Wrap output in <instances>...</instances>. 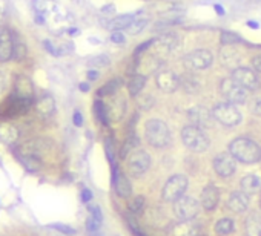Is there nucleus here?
Masks as SVG:
<instances>
[{
    "label": "nucleus",
    "instance_id": "35",
    "mask_svg": "<svg viewBox=\"0 0 261 236\" xmlns=\"http://www.w3.org/2000/svg\"><path fill=\"white\" fill-rule=\"evenodd\" d=\"M94 114L97 117L99 121H102L103 124H109V118H107V109H106V104L103 101H96L94 103Z\"/></svg>",
    "mask_w": 261,
    "mask_h": 236
},
{
    "label": "nucleus",
    "instance_id": "49",
    "mask_svg": "<svg viewBox=\"0 0 261 236\" xmlns=\"http://www.w3.org/2000/svg\"><path fill=\"white\" fill-rule=\"evenodd\" d=\"M91 199H92V192L89 190V189H83L82 190V201L88 204Z\"/></svg>",
    "mask_w": 261,
    "mask_h": 236
},
{
    "label": "nucleus",
    "instance_id": "28",
    "mask_svg": "<svg viewBox=\"0 0 261 236\" xmlns=\"http://www.w3.org/2000/svg\"><path fill=\"white\" fill-rule=\"evenodd\" d=\"M145 83H146V77L142 75V74H135L129 78V82H128V91L131 95H138L143 88H145Z\"/></svg>",
    "mask_w": 261,
    "mask_h": 236
},
{
    "label": "nucleus",
    "instance_id": "25",
    "mask_svg": "<svg viewBox=\"0 0 261 236\" xmlns=\"http://www.w3.org/2000/svg\"><path fill=\"white\" fill-rule=\"evenodd\" d=\"M198 226L192 221H180L172 227V236H198Z\"/></svg>",
    "mask_w": 261,
    "mask_h": 236
},
{
    "label": "nucleus",
    "instance_id": "1",
    "mask_svg": "<svg viewBox=\"0 0 261 236\" xmlns=\"http://www.w3.org/2000/svg\"><path fill=\"white\" fill-rule=\"evenodd\" d=\"M229 152L234 155L237 161H241L244 164H254L261 160V147L255 141L244 137L235 138L229 144Z\"/></svg>",
    "mask_w": 261,
    "mask_h": 236
},
{
    "label": "nucleus",
    "instance_id": "50",
    "mask_svg": "<svg viewBox=\"0 0 261 236\" xmlns=\"http://www.w3.org/2000/svg\"><path fill=\"white\" fill-rule=\"evenodd\" d=\"M5 88H6V77L2 71H0V94L5 91Z\"/></svg>",
    "mask_w": 261,
    "mask_h": 236
},
{
    "label": "nucleus",
    "instance_id": "60",
    "mask_svg": "<svg viewBox=\"0 0 261 236\" xmlns=\"http://www.w3.org/2000/svg\"><path fill=\"white\" fill-rule=\"evenodd\" d=\"M135 235H137V236H145V235H142L140 232H135Z\"/></svg>",
    "mask_w": 261,
    "mask_h": 236
},
{
    "label": "nucleus",
    "instance_id": "18",
    "mask_svg": "<svg viewBox=\"0 0 261 236\" xmlns=\"http://www.w3.org/2000/svg\"><path fill=\"white\" fill-rule=\"evenodd\" d=\"M220 201V190L213 184H209L203 189L202 192V198H200V204H202V207L208 212L213 210L217 207V204Z\"/></svg>",
    "mask_w": 261,
    "mask_h": 236
},
{
    "label": "nucleus",
    "instance_id": "17",
    "mask_svg": "<svg viewBox=\"0 0 261 236\" xmlns=\"http://www.w3.org/2000/svg\"><path fill=\"white\" fill-rule=\"evenodd\" d=\"M126 98L121 95H114L111 103L106 106L107 109V118L109 121H120L126 114Z\"/></svg>",
    "mask_w": 261,
    "mask_h": 236
},
{
    "label": "nucleus",
    "instance_id": "24",
    "mask_svg": "<svg viewBox=\"0 0 261 236\" xmlns=\"http://www.w3.org/2000/svg\"><path fill=\"white\" fill-rule=\"evenodd\" d=\"M241 189L244 193L248 195H255L261 192V177L255 175V174H249L243 177L241 180Z\"/></svg>",
    "mask_w": 261,
    "mask_h": 236
},
{
    "label": "nucleus",
    "instance_id": "54",
    "mask_svg": "<svg viewBox=\"0 0 261 236\" xmlns=\"http://www.w3.org/2000/svg\"><path fill=\"white\" fill-rule=\"evenodd\" d=\"M79 88H80L82 92H88V91H89V85H88V83H82Z\"/></svg>",
    "mask_w": 261,
    "mask_h": 236
},
{
    "label": "nucleus",
    "instance_id": "55",
    "mask_svg": "<svg viewBox=\"0 0 261 236\" xmlns=\"http://www.w3.org/2000/svg\"><path fill=\"white\" fill-rule=\"evenodd\" d=\"M36 22H37L39 25H43V23H45V20H43V17H42V15H40V14H37V17H36Z\"/></svg>",
    "mask_w": 261,
    "mask_h": 236
},
{
    "label": "nucleus",
    "instance_id": "59",
    "mask_svg": "<svg viewBox=\"0 0 261 236\" xmlns=\"http://www.w3.org/2000/svg\"><path fill=\"white\" fill-rule=\"evenodd\" d=\"M2 19H3V11H2V8H0V22H2Z\"/></svg>",
    "mask_w": 261,
    "mask_h": 236
},
{
    "label": "nucleus",
    "instance_id": "11",
    "mask_svg": "<svg viewBox=\"0 0 261 236\" xmlns=\"http://www.w3.org/2000/svg\"><path fill=\"white\" fill-rule=\"evenodd\" d=\"M188 117L191 120V124L197 126V128L200 129H209L212 123H213V115L210 111H208L206 107L203 106H194L192 109H189L188 111Z\"/></svg>",
    "mask_w": 261,
    "mask_h": 236
},
{
    "label": "nucleus",
    "instance_id": "26",
    "mask_svg": "<svg viewBox=\"0 0 261 236\" xmlns=\"http://www.w3.org/2000/svg\"><path fill=\"white\" fill-rule=\"evenodd\" d=\"M246 236H261V216L258 213H251L244 223Z\"/></svg>",
    "mask_w": 261,
    "mask_h": 236
},
{
    "label": "nucleus",
    "instance_id": "14",
    "mask_svg": "<svg viewBox=\"0 0 261 236\" xmlns=\"http://www.w3.org/2000/svg\"><path fill=\"white\" fill-rule=\"evenodd\" d=\"M51 141L50 140H45V138H34V140H29L26 143L20 144L19 147V153L23 155H33L40 158L42 155H45L51 149Z\"/></svg>",
    "mask_w": 261,
    "mask_h": 236
},
{
    "label": "nucleus",
    "instance_id": "62",
    "mask_svg": "<svg viewBox=\"0 0 261 236\" xmlns=\"http://www.w3.org/2000/svg\"><path fill=\"white\" fill-rule=\"evenodd\" d=\"M0 164H2V163H0Z\"/></svg>",
    "mask_w": 261,
    "mask_h": 236
},
{
    "label": "nucleus",
    "instance_id": "2",
    "mask_svg": "<svg viewBox=\"0 0 261 236\" xmlns=\"http://www.w3.org/2000/svg\"><path fill=\"white\" fill-rule=\"evenodd\" d=\"M145 135L148 143L156 149H163L171 143V132H169L167 124L157 118H152L146 123Z\"/></svg>",
    "mask_w": 261,
    "mask_h": 236
},
{
    "label": "nucleus",
    "instance_id": "20",
    "mask_svg": "<svg viewBox=\"0 0 261 236\" xmlns=\"http://www.w3.org/2000/svg\"><path fill=\"white\" fill-rule=\"evenodd\" d=\"M240 52L234 48V46H224V48L220 51V61L221 65L227 69H237L240 68Z\"/></svg>",
    "mask_w": 261,
    "mask_h": 236
},
{
    "label": "nucleus",
    "instance_id": "44",
    "mask_svg": "<svg viewBox=\"0 0 261 236\" xmlns=\"http://www.w3.org/2000/svg\"><path fill=\"white\" fill-rule=\"evenodd\" d=\"M111 40L117 45H121V43H125V34L120 33V31H112V34H111Z\"/></svg>",
    "mask_w": 261,
    "mask_h": 236
},
{
    "label": "nucleus",
    "instance_id": "46",
    "mask_svg": "<svg viewBox=\"0 0 261 236\" xmlns=\"http://www.w3.org/2000/svg\"><path fill=\"white\" fill-rule=\"evenodd\" d=\"M33 8L37 11V14H42L46 8L45 0H33Z\"/></svg>",
    "mask_w": 261,
    "mask_h": 236
},
{
    "label": "nucleus",
    "instance_id": "30",
    "mask_svg": "<svg viewBox=\"0 0 261 236\" xmlns=\"http://www.w3.org/2000/svg\"><path fill=\"white\" fill-rule=\"evenodd\" d=\"M26 51H28V49H26V43L23 42V39L14 34V48H12V58H14V60H17V61L23 60V58L26 57Z\"/></svg>",
    "mask_w": 261,
    "mask_h": 236
},
{
    "label": "nucleus",
    "instance_id": "34",
    "mask_svg": "<svg viewBox=\"0 0 261 236\" xmlns=\"http://www.w3.org/2000/svg\"><path fill=\"white\" fill-rule=\"evenodd\" d=\"M138 146V137L137 135H129V138L125 141V146L121 147V152H120V156L121 158H126L129 156Z\"/></svg>",
    "mask_w": 261,
    "mask_h": 236
},
{
    "label": "nucleus",
    "instance_id": "56",
    "mask_svg": "<svg viewBox=\"0 0 261 236\" xmlns=\"http://www.w3.org/2000/svg\"><path fill=\"white\" fill-rule=\"evenodd\" d=\"M248 26H251V28H254V29L260 28V25H258V23H255V22H252V20H249V22H248Z\"/></svg>",
    "mask_w": 261,
    "mask_h": 236
},
{
    "label": "nucleus",
    "instance_id": "9",
    "mask_svg": "<svg viewBox=\"0 0 261 236\" xmlns=\"http://www.w3.org/2000/svg\"><path fill=\"white\" fill-rule=\"evenodd\" d=\"M213 61V55L210 51L208 49H195L192 52H189L188 55H184L183 63L191 69H198L203 71L208 69Z\"/></svg>",
    "mask_w": 261,
    "mask_h": 236
},
{
    "label": "nucleus",
    "instance_id": "45",
    "mask_svg": "<svg viewBox=\"0 0 261 236\" xmlns=\"http://www.w3.org/2000/svg\"><path fill=\"white\" fill-rule=\"evenodd\" d=\"M88 209H89V212H91V216L94 218V219H97L99 223H102V212H100V209L97 207V206H88Z\"/></svg>",
    "mask_w": 261,
    "mask_h": 236
},
{
    "label": "nucleus",
    "instance_id": "41",
    "mask_svg": "<svg viewBox=\"0 0 261 236\" xmlns=\"http://www.w3.org/2000/svg\"><path fill=\"white\" fill-rule=\"evenodd\" d=\"M48 227L54 229V230H58V232L65 233V235H75V230L71 229L69 226H65V224H50Z\"/></svg>",
    "mask_w": 261,
    "mask_h": 236
},
{
    "label": "nucleus",
    "instance_id": "58",
    "mask_svg": "<svg viewBox=\"0 0 261 236\" xmlns=\"http://www.w3.org/2000/svg\"><path fill=\"white\" fill-rule=\"evenodd\" d=\"M89 42H91V43H100V40H97V39H92V37L89 39Z\"/></svg>",
    "mask_w": 261,
    "mask_h": 236
},
{
    "label": "nucleus",
    "instance_id": "37",
    "mask_svg": "<svg viewBox=\"0 0 261 236\" xmlns=\"http://www.w3.org/2000/svg\"><path fill=\"white\" fill-rule=\"evenodd\" d=\"M88 65L89 66H94V68H104L109 65V57L106 54H102V55H96L88 60Z\"/></svg>",
    "mask_w": 261,
    "mask_h": 236
},
{
    "label": "nucleus",
    "instance_id": "48",
    "mask_svg": "<svg viewBox=\"0 0 261 236\" xmlns=\"http://www.w3.org/2000/svg\"><path fill=\"white\" fill-rule=\"evenodd\" d=\"M252 68L257 71V72H261V54L255 55L252 58Z\"/></svg>",
    "mask_w": 261,
    "mask_h": 236
},
{
    "label": "nucleus",
    "instance_id": "39",
    "mask_svg": "<svg viewBox=\"0 0 261 236\" xmlns=\"http://www.w3.org/2000/svg\"><path fill=\"white\" fill-rule=\"evenodd\" d=\"M248 106H249V111L261 117V95H255L252 98L248 100Z\"/></svg>",
    "mask_w": 261,
    "mask_h": 236
},
{
    "label": "nucleus",
    "instance_id": "12",
    "mask_svg": "<svg viewBox=\"0 0 261 236\" xmlns=\"http://www.w3.org/2000/svg\"><path fill=\"white\" fill-rule=\"evenodd\" d=\"M232 78L238 83L241 85L244 89H248V91H257L260 88V82H258V77L257 74L249 69V68H237L232 71Z\"/></svg>",
    "mask_w": 261,
    "mask_h": 236
},
{
    "label": "nucleus",
    "instance_id": "36",
    "mask_svg": "<svg viewBox=\"0 0 261 236\" xmlns=\"http://www.w3.org/2000/svg\"><path fill=\"white\" fill-rule=\"evenodd\" d=\"M220 42H221L223 46H234L235 43L241 42V39L235 33H230V31H223L221 36H220Z\"/></svg>",
    "mask_w": 261,
    "mask_h": 236
},
{
    "label": "nucleus",
    "instance_id": "19",
    "mask_svg": "<svg viewBox=\"0 0 261 236\" xmlns=\"http://www.w3.org/2000/svg\"><path fill=\"white\" fill-rule=\"evenodd\" d=\"M20 138V131L17 126H14L9 121H2L0 123V141H2L3 144H14L17 143Z\"/></svg>",
    "mask_w": 261,
    "mask_h": 236
},
{
    "label": "nucleus",
    "instance_id": "5",
    "mask_svg": "<svg viewBox=\"0 0 261 236\" xmlns=\"http://www.w3.org/2000/svg\"><path fill=\"white\" fill-rule=\"evenodd\" d=\"M189 181L184 175H174L171 177L164 187H163V199L167 202H175L177 199H180L181 196H184V192L188 190Z\"/></svg>",
    "mask_w": 261,
    "mask_h": 236
},
{
    "label": "nucleus",
    "instance_id": "23",
    "mask_svg": "<svg viewBox=\"0 0 261 236\" xmlns=\"http://www.w3.org/2000/svg\"><path fill=\"white\" fill-rule=\"evenodd\" d=\"M114 189H115L117 195L121 196V198H128L132 192L129 180L123 174H120V172L117 170V167L114 169Z\"/></svg>",
    "mask_w": 261,
    "mask_h": 236
},
{
    "label": "nucleus",
    "instance_id": "7",
    "mask_svg": "<svg viewBox=\"0 0 261 236\" xmlns=\"http://www.w3.org/2000/svg\"><path fill=\"white\" fill-rule=\"evenodd\" d=\"M200 206L202 204H198L195 198L184 195L174 202V213L180 221H192L200 212Z\"/></svg>",
    "mask_w": 261,
    "mask_h": 236
},
{
    "label": "nucleus",
    "instance_id": "57",
    "mask_svg": "<svg viewBox=\"0 0 261 236\" xmlns=\"http://www.w3.org/2000/svg\"><path fill=\"white\" fill-rule=\"evenodd\" d=\"M69 34L71 36H79V29H69Z\"/></svg>",
    "mask_w": 261,
    "mask_h": 236
},
{
    "label": "nucleus",
    "instance_id": "27",
    "mask_svg": "<svg viewBox=\"0 0 261 236\" xmlns=\"http://www.w3.org/2000/svg\"><path fill=\"white\" fill-rule=\"evenodd\" d=\"M132 20H134L132 14H121V15H117L115 19L109 20L107 23H104V26L111 31H121V29H126Z\"/></svg>",
    "mask_w": 261,
    "mask_h": 236
},
{
    "label": "nucleus",
    "instance_id": "42",
    "mask_svg": "<svg viewBox=\"0 0 261 236\" xmlns=\"http://www.w3.org/2000/svg\"><path fill=\"white\" fill-rule=\"evenodd\" d=\"M99 227H100V223L97 221V219H94L92 216H89L88 221H86V229H88V232H89V233H96V232H99Z\"/></svg>",
    "mask_w": 261,
    "mask_h": 236
},
{
    "label": "nucleus",
    "instance_id": "31",
    "mask_svg": "<svg viewBox=\"0 0 261 236\" xmlns=\"http://www.w3.org/2000/svg\"><path fill=\"white\" fill-rule=\"evenodd\" d=\"M235 226H234V221L232 219H227V218H223L220 221L215 224V233L218 236H226V235H230L234 232Z\"/></svg>",
    "mask_w": 261,
    "mask_h": 236
},
{
    "label": "nucleus",
    "instance_id": "40",
    "mask_svg": "<svg viewBox=\"0 0 261 236\" xmlns=\"http://www.w3.org/2000/svg\"><path fill=\"white\" fill-rule=\"evenodd\" d=\"M145 207V198L143 196H135L131 202H129V210L132 213H140Z\"/></svg>",
    "mask_w": 261,
    "mask_h": 236
},
{
    "label": "nucleus",
    "instance_id": "21",
    "mask_svg": "<svg viewBox=\"0 0 261 236\" xmlns=\"http://www.w3.org/2000/svg\"><path fill=\"white\" fill-rule=\"evenodd\" d=\"M227 207L235 213L246 212L249 207V195L244 193L243 190L241 192H232L229 196V199H227Z\"/></svg>",
    "mask_w": 261,
    "mask_h": 236
},
{
    "label": "nucleus",
    "instance_id": "38",
    "mask_svg": "<svg viewBox=\"0 0 261 236\" xmlns=\"http://www.w3.org/2000/svg\"><path fill=\"white\" fill-rule=\"evenodd\" d=\"M180 86H184V89H186L188 92H195L198 89V83L194 77L191 75H184L183 78H180Z\"/></svg>",
    "mask_w": 261,
    "mask_h": 236
},
{
    "label": "nucleus",
    "instance_id": "13",
    "mask_svg": "<svg viewBox=\"0 0 261 236\" xmlns=\"http://www.w3.org/2000/svg\"><path fill=\"white\" fill-rule=\"evenodd\" d=\"M12 97L20 98V100H28V101L34 100V86H33V82H31L29 77H26V75L15 77Z\"/></svg>",
    "mask_w": 261,
    "mask_h": 236
},
{
    "label": "nucleus",
    "instance_id": "33",
    "mask_svg": "<svg viewBox=\"0 0 261 236\" xmlns=\"http://www.w3.org/2000/svg\"><path fill=\"white\" fill-rule=\"evenodd\" d=\"M149 20L148 17H137L131 22V25L126 28V31L131 34V36H137V34H140L142 31L148 26Z\"/></svg>",
    "mask_w": 261,
    "mask_h": 236
},
{
    "label": "nucleus",
    "instance_id": "52",
    "mask_svg": "<svg viewBox=\"0 0 261 236\" xmlns=\"http://www.w3.org/2000/svg\"><path fill=\"white\" fill-rule=\"evenodd\" d=\"M88 78L89 80H96V78H99V72L97 71H88Z\"/></svg>",
    "mask_w": 261,
    "mask_h": 236
},
{
    "label": "nucleus",
    "instance_id": "29",
    "mask_svg": "<svg viewBox=\"0 0 261 236\" xmlns=\"http://www.w3.org/2000/svg\"><path fill=\"white\" fill-rule=\"evenodd\" d=\"M19 161L29 170V172H37L42 169V160L37 158V156H33V155H23V153H19L17 155Z\"/></svg>",
    "mask_w": 261,
    "mask_h": 236
},
{
    "label": "nucleus",
    "instance_id": "51",
    "mask_svg": "<svg viewBox=\"0 0 261 236\" xmlns=\"http://www.w3.org/2000/svg\"><path fill=\"white\" fill-rule=\"evenodd\" d=\"M102 12H103V14H114V12H115V6H114V5H104V6L102 8Z\"/></svg>",
    "mask_w": 261,
    "mask_h": 236
},
{
    "label": "nucleus",
    "instance_id": "8",
    "mask_svg": "<svg viewBox=\"0 0 261 236\" xmlns=\"http://www.w3.org/2000/svg\"><path fill=\"white\" fill-rule=\"evenodd\" d=\"M213 170H215V174L221 178L232 177L237 170V160L234 158V155L230 152L218 153L213 158Z\"/></svg>",
    "mask_w": 261,
    "mask_h": 236
},
{
    "label": "nucleus",
    "instance_id": "61",
    "mask_svg": "<svg viewBox=\"0 0 261 236\" xmlns=\"http://www.w3.org/2000/svg\"><path fill=\"white\" fill-rule=\"evenodd\" d=\"M260 207H261V201H260Z\"/></svg>",
    "mask_w": 261,
    "mask_h": 236
},
{
    "label": "nucleus",
    "instance_id": "47",
    "mask_svg": "<svg viewBox=\"0 0 261 236\" xmlns=\"http://www.w3.org/2000/svg\"><path fill=\"white\" fill-rule=\"evenodd\" d=\"M72 121H74V124L77 126V128H82L83 126V115L79 111H75L74 115H72Z\"/></svg>",
    "mask_w": 261,
    "mask_h": 236
},
{
    "label": "nucleus",
    "instance_id": "22",
    "mask_svg": "<svg viewBox=\"0 0 261 236\" xmlns=\"http://www.w3.org/2000/svg\"><path fill=\"white\" fill-rule=\"evenodd\" d=\"M36 111L39 115L42 117H51L55 111V100L52 95H50V94H45V95H42L37 103H36Z\"/></svg>",
    "mask_w": 261,
    "mask_h": 236
},
{
    "label": "nucleus",
    "instance_id": "53",
    "mask_svg": "<svg viewBox=\"0 0 261 236\" xmlns=\"http://www.w3.org/2000/svg\"><path fill=\"white\" fill-rule=\"evenodd\" d=\"M213 9L217 11V14H218V15H224V12H226V11H224V8H223L221 5H215V6H213Z\"/></svg>",
    "mask_w": 261,
    "mask_h": 236
},
{
    "label": "nucleus",
    "instance_id": "43",
    "mask_svg": "<svg viewBox=\"0 0 261 236\" xmlns=\"http://www.w3.org/2000/svg\"><path fill=\"white\" fill-rule=\"evenodd\" d=\"M43 46L46 48V51L51 52L52 55L60 57V51H58V48H57V46H54V43H51L50 40H45V42H43Z\"/></svg>",
    "mask_w": 261,
    "mask_h": 236
},
{
    "label": "nucleus",
    "instance_id": "3",
    "mask_svg": "<svg viewBox=\"0 0 261 236\" xmlns=\"http://www.w3.org/2000/svg\"><path fill=\"white\" fill-rule=\"evenodd\" d=\"M181 140L183 144L188 149H191L192 152H205L209 147V138L206 137L205 131L197 128L194 124L184 126L181 131Z\"/></svg>",
    "mask_w": 261,
    "mask_h": 236
},
{
    "label": "nucleus",
    "instance_id": "15",
    "mask_svg": "<svg viewBox=\"0 0 261 236\" xmlns=\"http://www.w3.org/2000/svg\"><path fill=\"white\" fill-rule=\"evenodd\" d=\"M156 82H157L158 89L164 92H174L180 88V77L172 71H166V69L158 71Z\"/></svg>",
    "mask_w": 261,
    "mask_h": 236
},
{
    "label": "nucleus",
    "instance_id": "6",
    "mask_svg": "<svg viewBox=\"0 0 261 236\" xmlns=\"http://www.w3.org/2000/svg\"><path fill=\"white\" fill-rule=\"evenodd\" d=\"M212 115L215 118V121L221 123L223 126H227V128H232V126L240 124L241 121V114L235 107V104L230 103H220L212 109Z\"/></svg>",
    "mask_w": 261,
    "mask_h": 236
},
{
    "label": "nucleus",
    "instance_id": "16",
    "mask_svg": "<svg viewBox=\"0 0 261 236\" xmlns=\"http://www.w3.org/2000/svg\"><path fill=\"white\" fill-rule=\"evenodd\" d=\"M14 33L8 28H0V63L12 60Z\"/></svg>",
    "mask_w": 261,
    "mask_h": 236
},
{
    "label": "nucleus",
    "instance_id": "10",
    "mask_svg": "<svg viewBox=\"0 0 261 236\" xmlns=\"http://www.w3.org/2000/svg\"><path fill=\"white\" fill-rule=\"evenodd\" d=\"M128 166L134 177H140L151 167V156L145 150H134L128 158Z\"/></svg>",
    "mask_w": 261,
    "mask_h": 236
},
{
    "label": "nucleus",
    "instance_id": "4",
    "mask_svg": "<svg viewBox=\"0 0 261 236\" xmlns=\"http://www.w3.org/2000/svg\"><path fill=\"white\" fill-rule=\"evenodd\" d=\"M220 94H221V97L230 104H241L244 101H248V97H249V91L244 89L241 85H238L232 77L221 80Z\"/></svg>",
    "mask_w": 261,
    "mask_h": 236
},
{
    "label": "nucleus",
    "instance_id": "32",
    "mask_svg": "<svg viewBox=\"0 0 261 236\" xmlns=\"http://www.w3.org/2000/svg\"><path fill=\"white\" fill-rule=\"evenodd\" d=\"M120 86H121V80H120V78H114V80L107 82L103 88H100L97 91V94H99V97L111 95V94L114 95V94H117V91L120 89Z\"/></svg>",
    "mask_w": 261,
    "mask_h": 236
}]
</instances>
